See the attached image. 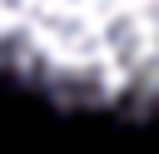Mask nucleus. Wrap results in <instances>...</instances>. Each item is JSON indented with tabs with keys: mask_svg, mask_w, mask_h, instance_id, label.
<instances>
[{
	"mask_svg": "<svg viewBox=\"0 0 159 154\" xmlns=\"http://www.w3.org/2000/svg\"><path fill=\"white\" fill-rule=\"evenodd\" d=\"M0 75L60 109L159 114V0H0Z\"/></svg>",
	"mask_w": 159,
	"mask_h": 154,
	"instance_id": "1",
	"label": "nucleus"
}]
</instances>
